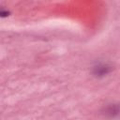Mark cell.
Masks as SVG:
<instances>
[{
    "instance_id": "6da1fadb",
    "label": "cell",
    "mask_w": 120,
    "mask_h": 120,
    "mask_svg": "<svg viewBox=\"0 0 120 120\" xmlns=\"http://www.w3.org/2000/svg\"><path fill=\"white\" fill-rule=\"evenodd\" d=\"M112 70V67L109 63L98 62L92 67V74L96 78H103L110 74Z\"/></svg>"
},
{
    "instance_id": "7a4b0ae2",
    "label": "cell",
    "mask_w": 120,
    "mask_h": 120,
    "mask_svg": "<svg viewBox=\"0 0 120 120\" xmlns=\"http://www.w3.org/2000/svg\"><path fill=\"white\" fill-rule=\"evenodd\" d=\"M102 114L108 119H117L120 117V103L112 102L105 105L102 109Z\"/></svg>"
}]
</instances>
